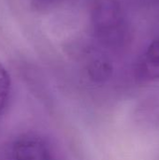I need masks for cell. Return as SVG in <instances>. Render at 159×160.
<instances>
[{"instance_id":"7a4b0ae2","label":"cell","mask_w":159,"mask_h":160,"mask_svg":"<svg viewBox=\"0 0 159 160\" xmlns=\"http://www.w3.org/2000/svg\"><path fill=\"white\" fill-rule=\"evenodd\" d=\"M9 160H59L52 145L42 136L24 133L12 143Z\"/></svg>"},{"instance_id":"5b68a950","label":"cell","mask_w":159,"mask_h":160,"mask_svg":"<svg viewBox=\"0 0 159 160\" xmlns=\"http://www.w3.org/2000/svg\"><path fill=\"white\" fill-rule=\"evenodd\" d=\"M11 93V80L8 71L0 63V115L9 102Z\"/></svg>"},{"instance_id":"6da1fadb","label":"cell","mask_w":159,"mask_h":160,"mask_svg":"<svg viewBox=\"0 0 159 160\" xmlns=\"http://www.w3.org/2000/svg\"><path fill=\"white\" fill-rule=\"evenodd\" d=\"M97 36L107 44H121L125 37V20L116 0H97L92 10Z\"/></svg>"},{"instance_id":"52a82bcc","label":"cell","mask_w":159,"mask_h":160,"mask_svg":"<svg viewBox=\"0 0 159 160\" xmlns=\"http://www.w3.org/2000/svg\"><path fill=\"white\" fill-rule=\"evenodd\" d=\"M63 0H32V6L37 10H43L55 6Z\"/></svg>"},{"instance_id":"277c9868","label":"cell","mask_w":159,"mask_h":160,"mask_svg":"<svg viewBox=\"0 0 159 160\" xmlns=\"http://www.w3.org/2000/svg\"><path fill=\"white\" fill-rule=\"evenodd\" d=\"M135 123L142 128L159 129V97H148L135 108L133 113Z\"/></svg>"},{"instance_id":"3957f363","label":"cell","mask_w":159,"mask_h":160,"mask_svg":"<svg viewBox=\"0 0 159 160\" xmlns=\"http://www.w3.org/2000/svg\"><path fill=\"white\" fill-rule=\"evenodd\" d=\"M136 74L142 82L159 81V38L147 48L136 68Z\"/></svg>"},{"instance_id":"8992f818","label":"cell","mask_w":159,"mask_h":160,"mask_svg":"<svg viewBox=\"0 0 159 160\" xmlns=\"http://www.w3.org/2000/svg\"><path fill=\"white\" fill-rule=\"evenodd\" d=\"M89 74L93 80L97 82H102L111 76L112 68L108 63L101 60H97L90 65Z\"/></svg>"}]
</instances>
